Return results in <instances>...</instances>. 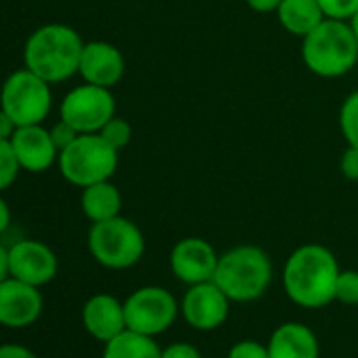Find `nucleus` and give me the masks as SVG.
I'll return each instance as SVG.
<instances>
[{
    "instance_id": "obj_1",
    "label": "nucleus",
    "mask_w": 358,
    "mask_h": 358,
    "mask_svg": "<svg viewBox=\"0 0 358 358\" xmlns=\"http://www.w3.org/2000/svg\"><path fill=\"white\" fill-rule=\"evenodd\" d=\"M337 257L322 245L297 247L282 268V289L287 297L306 310H318L335 301L339 276Z\"/></svg>"
},
{
    "instance_id": "obj_2",
    "label": "nucleus",
    "mask_w": 358,
    "mask_h": 358,
    "mask_svg": "<svg viewBox=\"0 0 358 358\" xmlns=\"http://www.w3.org/2000/svg\"><path fill=\"white\" fill-rule=\"evenodd\" d=\"M85 43L80 34L64 24H47L34 30L24 47V64L47 83H64L78 74Z\"/></svg>"
},
{
    "instance_id": "obj_3",
    "label": "nucleus",
    "mask_w": 358,
    "mask_h": 358,
    "mask_svg": "<svg viewBox=\"0 0 358 358\" xmlns=\"http://www.w3.org/2000/svg\"><path fill=\"white\" fill-rule=\"evenodd\" d=\"M301 57L306 68L320 78H337L358 64V41L343 20H322L303 36Z\"/></svg>"
},
{
    "instance_id": "obj_4",
    "label": "nucleus",
    "mask_w": 358,
    "mask_h": 358,
    "mask_svg": "<svg viewBox=\"0 0 358 358\" xmlns=\"http://www.w3.org/2000/svg\"><path fill=\"white\" fill-rule=\"evenodd\" d=\"M213 282L236 303L259 299L272 282V262L255 245L232 247L220 255Z\"/></svg>"
},
{
    "instance_id": "obj_5",
    "label": "nucleus",
    "mask_w": 358,
    "mask_h": 358,
    "mask_svg": "<svg viewBox=\"0 0 358 358\" xmlns=\"http://www.w3.org/2000/svg\"><path fill=\"white\" fill-rule=\"evenodd\" d=\"M59 173L76 188H87L108 179L118 169V150L99 133H80L74 143L59 152Z\"/></svg>"
},
{
    "instance_id": "obj_6",
    "label": "nucleus",
    "mask_w": 358,
    "mask_h": 358,
    "mask_svg": "<svg viewBox=\"0 0 358 358\" xmlns=\"http://www.w3.org/2000/svg\"><path fill=\"white\" fill-rule=\"evenodd\" d=\"M87 245L93 259L110 270L133 268L145 253V238L141 230L122 215L95 222L89 230Z\"/></svg>"
},
{
    "instance_id": "obj_7",
    "label": "nucleus",
    "mask_w": 358,
    "mask_h": 358,
    "mask_svg": "<svg viewBox=\"0 0 358 358\" xmlns=\"http://www.w3.org/2000/svg\"><path fill=\"white\" fill-rule=\"evenodd\" d=\"M51 106V83L28 68L13 72L0 89V110H5L17 127L43 124Z\"/></svg>"
},
{
    "instance_id": "obj_8",
    "label": "nucleus",
    "mask_w": 358,
    "mask_h": 358,
    "mask_svg": "<svg viewBox=\"0 0 358 358\" xmlns=\"http://www.w3.org/2000/svg\"><path fill=\"white\" fill-rule=\"evenodd\" d=\"M122 303L127 329L150 337L164 333L179 314V303L173 293L156 285L133 291Z\"/></svg>"
},
{
    "instance_id": "obj_9",
    "label": "nucleus",
    "mask_w": 358,
    "mask_h": 358,
    "mask_svg": "<svg viewBox=\"0 0 358 358\" xmlns=\"http://www.w3.org/2000/svg\"><path fill=\"white\" fill-rule=\"evenodd\" d=\"M59 116L78 133H99L103 124L116 116V99L110 89L85 83L66 93Z\"/></svg>"
},
{
    "instance_id": "obj_10",
    "label": "nucleus",
    "mask_w": 358,
    "mask_h": 358,
    "mask_svg": "<svg viewBox=\"0 0 358 358\" xmlns=\"http://www.w3.org/2000/svg\"><path fill=\"white\" fill-rule=\"evenodd\" d=\"M230 297L213 282L190 285L179 301V314L196 331H213L228 320Z\"/></svg>"
},
{
    "instance_id": "obj_11",
    "label": "nucleus",
    "mask_w": 358,
    "mask_h": 358,
    "mask_svg": "<svg viewBox=\"0 0 358 358\" xmlns=\"http://www.w3.org/2000/svg\"><path fill=\"white\" fill-rule=\"evenodd\" d=\"M220 255L215 253L213 245L199 236H188L175 243L169 255L171 272L177 280L190 285L213 280Z\"/></svg>"
},
{
    "instance_id": "obj_12",
    "label": "nucleus",
    "mask_w": 358,
    "mask_h": 358,
    "mask_svg": "<svg viewBox=\"0 0 358 358\" xmlns=\"http://www.w3.org/2000/svg\"><path fill=\"white\" fill-rule=\"evenodd\" d=\"M57 255L41 241L24 238L9 249V276L34 287L49 285L57 274Z\"/></svg>"
},
{
    "instance_id": "obj_13",
    "label": "nucleus",
    "mask_w": 358,
    "mask_h": 358,
    "mask_svg": "<svg viewBox=\"0 0 358 358\" xmlns=\"http://www.w3.org/2000/svg\"><path fill=\"white\" fill-rule=\"evenodd\" d=\"M43 295L38 287L17 280L13 276L0 282V324L5 327H28L43 314Z\"/></svg>"
},
{
    "instance_id": "obj_14",
    "label": "nucleus",
    "mask_w": 358,
    "mask_h": 358,
    "mask_svg": "<svg viewBox=\"0 0 358 358\" xmlns=\"http://www.w3.org/2000/svg\"><path fill=\"white\" fill-rule=\"evenodd\" d=\"M11 145L15 150L22 171L28 173H45L59 158V150L53 143L51 131L43 124L17 127L11 137Z\"/></svg>"
},
{
    "instance_id": "obj_15",
    "label": "nucleus",
    "mask_w": 358,
    "mask_h": 358,
    "mask_svg": "<svg viewBox=\"0 0 358 358\" xmlns=\"http://www.w3.org/2000/svg\"><path fill=\"white\" fill-rule=\"evenodd\" d=\"M78 74L89 85L112 89L124 76V57L120 49L110 43L103 41L85 43Z\"/></svg>"
},
{
    "instance_id": "obj_16",
    "label": "nucleus",
    "mask_w": 358,
    "mask_h": 358,
    "mask_svg": "<svg viewBox=\"0 0 358 358\" xmlns=\"http://www.w3.org/2000/svg\"><path fill=\"white\" fill-rule=\"evenodd\" d=\"M83 324L89 335L106 343L127 331L124 303H120L114 295L97 293L89 297L83 308Z\"/></svg>"
},
{
    "instance_id": "obj_17",
    "label": "nucleus",
    "mask_w": 358,
    "mask_h": 358,
    "mask_svg": "<svg viewBox=\"0 0 358 358\" xmlns=\"http://www.w3.org/2000/svg\"><path fill=\"white\" fill-rule=\"evenodd\" d=\"M270 358H320L316 333L303 322H282L268 339Z\"/></svg>"
},
{
    "instance_id": "obj_18",
    "label": "nucleus",
    "mask_w": 358,
    "mask_h": 358,
    "mask_svg": "<svg viewBox=\"0 0 358 358\" xmlns=\"http://www.w3.org/2000/svg\"><path fill=\"white\" fill-rule=\"evenodd\" d=\"M80 209L85 217H89L93 224L95 222H106L116 215H120L122 209V196L120 190L110 182H99L93 186L83 188L80 194Z\"/></svg>"
},
{
    "instance_id": "obj_19",
    "label": "nucleus",
    "mask_w": 358,
    "mask_h": 358,
    "mask_svg": "<svg viewBox=\"0 0 358 358\" xmlns=\"http://www.w3.org/2000/svg\"><path fill=\"white\" fill-rule=\"evenodd\" d=\"M276 15L287 32L301 38L308 36L322 20H327L316 0H282Z\"/></svg>"
},
{
    "instance_id": "obj_20",
    "label": "nucleus",
    "mask_w": 358,
    "mask_h": 358,
    "mask_svg": "<svg viewBox=\"0 0 358 358\" xmlns=\"http://www.w3.org/2000/svg\"><path fill=\"white\" fill-rule=\"evenodd\" d=\"M103 358H162V350L154 337L127 329L114 339L106 341Z\"/></svg>"
},
{
    "instance_id": "obj_21",
    "label": "nucleus",
    "mask_w": 358,
    "mask_h": 358,
    "mask_svg": "<svg viewBox=\"0 0 358 358\" xmlns=\"http://www.w3.org/2000/svg\"><path fill=\"white\" fill-rule=\"evenodd\" d=\"M339 129L348 145L358 148V91L350 93L339 110Z\"/></svg>"
},
{
    "instance_id": "obj_22",
    "label": "nucleus",
    "mask_w": 358,
    "mask_h": 358,
    "mask_svg": "<svg viewBox=\"0 0 358 358\" xmlns=\"http://www.w3.org/2000/svg\"><path fill=\"white\" fill-rule=\"evenodd\" d=\"M22 166L11 145V139H0V192L9 190L20 175Z\"/></svg>"
},
{
    "instance_id": "obj_23",
    "label": "nucleus",
    "mask_w": 358,
    "mask_h": 358,
    "mask_svg": "<svg viewBox=\"0 0 358 358\" xmlns=\"http://www.w3.org/2000/svg\"><path fill=\"white\" fill-rule=\"evenodd\" d=\"M99 135H101L110 145H114V148L120 152L122 148L129 145L131 135H133V129H131V124H129L124 118L114 116V118H110V120L103 124V129L99 131Z\"/></svg>"
},
{
    "instance_id": "obj_24",
    "label": "nucleus",
    "mask_w": 358,
    "mask_h": 358,
    "mask_svg": "<svg viewBox=\"0 0 358 358\" xmlns=\"http://www.w3.org/2000/svg\"><path fill=\"white\" fill-rule=\"evenodd\" d=\"M335 301L345 306H358V272L341 270L335 285Z\"/></svg>"
},
{
    "instance_id": "obj_25",
    "label": "nucleus",
    "mask_w": 358,
    "mask_h": 358,
    "mask_svg": "<svg viewBox=\"0 0 358 358\" xmlns=\"http://www.w3.org/2000/svg\"><path fill=\"white\" fill-rule=\"evenodd\" d=\"M327 20L350 22L358 11V0H316Z\"/></svg>"
},
{
    "instance_id": "obj_26",
    "label": "nucleus",
    "mask_w": 358,
    "mask_h": 358,
    "mask_svg": "<svg viewBox=\"0 0 358 358\" xmlns=\"http://www.w3.org/2000/svg\"><path fill=\"white\" fill-rule=\"evenodd\" d=\"M228 358H270V352H268V345H264L259 341L243 339L230 348Z\"/></svg>"
},
{
    "instance_id": "obj_27",
    "label": "nucleus",
    "mask_w": 358,
    "mask_h": 358,
    "mask_svg": "<svg viewBox=\"0 0 358 358\" xmlns=\"http://www.w3.org/2000/svg\"><path fill=\"white\" fill-rule=\"evenodd\" d=\"M49 131H51L53 143L57 145V150H59V152H62V150H66L70 143H74V139L80 135V133L70 124V122H66V120H62V118H59V122H57V124H53Z\"/></svg>"
},
{
    "instance_id": "obj_28",
    "label": "nucleus",
    "mask_w": 358,
    "mask_h": 358,
    "mask_svg": "<svg viewBox=\"0 0 358 358\" xmlns=\"http://www.w3.org/2000/svg\"><path fill=\"white\" fill-rule=\"evenodd\" d=\"M162 358H203L199 348L188 341H175L162 348Z\"/></svg>"
},
{
    "instance_id": "obj_29",
    "label": "nucleus",
    "mask_w": 358,
    "mask_h": 358,
    "mask_svg": "<svg viewBox=\"0 0 358 358\" xmlns=\"http://www.w3.org/2000/svg\"><path fill=\"white\" fill-rule=\"evenodd\" d=\"M341 173L350 182H358V148L356 145H348L345 152L341 154Z\"/></svg>"
},
{
    "instance_id": "obj_30",
    "label": "nucleus",
    "mask_w": 358,
    "mask_h": 358,
    "mask_svg": "<svg viewBox=\"0 0 358 358\" xmlns=\"http://www.w3.org/2000/svg\"><path fill=\"white\" fill-rule=\"evenodd\" d=\"M0 358H38L32 350L20 343H5L0 345Z\"/></svg>"
},
{
    "instance_id": "obj_31",
    "label": "nucleus",
    "mask_w": 358,
    "mask_h": 358,
    "mask_svg": "<svg viewBox=\"0 0 358 358\" xmlns=\"http://www.w3.org/2000/svg\"><path fill=\"white\" fill-rule=\"evenodd\" d=\"M249 5V9H253L255 13H276V9L280 7L282 0H245Z\"/></svg>"
},
{
    "instance_id": "obj_32",
    "label": "nucleus",
    "mask_w": 358,
    "mask_h": 358,
    "mask_svg": "<svg viewBox=\"0 0 358 358\" xmlns=\"http://www.w3.org/2000/svg\"><path fill=\"white\" fill-rule=\"evenodd\" d=\"M15 131H17V124L11 120V116L5 110H0V139H11Z\"/></svg>"
},
{
    "instance_id": "obj_33",
    "label": "nucleus",
    "mask_w": 358,
    "mask_h": 358,
    "mask_svg": "<svg viewBox=\"0 0 358 358\" xmlns=\"http://www.w3.org/2000/svg\"><path fill=\"white\" fill-rule=\"evenodd\" d=\"M11 226V209L7 205V201L0 196V236H3Z\"/></svg>"
},
{
    "instance_id": "obj_34",
    "label": "nucleus",
    "mask_w": 358,
    "mask_h": 358,
    "mask_svg": "<svg viewBox=\"0 0 358 358\" xmlns=\"http://www.w3.org/2000/svg\"><path fill=\"white\" fill-rule=\"evenodd\" d=\"M9 278V249L0 245V282Z\"/></svg>"
},
{
    "instance_id": "obj_35",
    "label": "nucleus",
    "mask_w": 358,
    "mask_h": 358,
    "mask_svg": "<svg viewBox=\"0 0 358 358\" xmlns=\"http://www.w3.org/2000/svg\"><path fill=\"white\" fill-rule=\"evenodd\" d=\"M350 26H352V30H354V34H356V41H358V11H356V15L350 20Z\"/></svg>"
}]
</instances>
